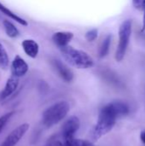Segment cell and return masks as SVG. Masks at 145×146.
I'll return each instance as SVG.
<instances>
[{
	"label": "cell",
	"instance_id": "obj_1",
	"mask_svg": "<svg viewBox=\"0 0 145 146\" xmlns=\"http://www.w3.org/2000/svg\"><path fill=\"white\" fill-rule=\"evenodd\" d=\"M129 113V107L123 102H113L103 107L97 124L90 132V139L97 141L103 136L109 133L116 123L117 118Z\"/></svg>",
	"mask_w": 145,
	"mask_h": 146
},
{
	"label": "cell",
	"instance_id": "obj_2",
	"mask_svg": "<svg viewBox=\"0 0 145 146\" xmlns=\"http://www.w3.org/2000/svg\"><path fill=\"white\" fill-rule=\"evenodd\" d=\"M60 50L63 58L76 68L87 69L92 68L94 65L92 57L84 50H77L69 45L60 48Z\"/></svg>",
	"mask_w": 145,
	"mask_h": 146
},
{
	"label": "cell",
	"instance_id": "obj_3",
	"mask_svg": "<svg viewBox=\"0 0 145 146\" xmlns=\"http://www.w3.org/2000/svg\"><path fill=\"white\" fill-rule=\"evenodd\" d=\"M70 110V105L67 101L57 102L47 108L42 115L43 125L50 128L62 121Z\"/></svg>",
	"mask_w": 145,
	"mask_h": 146
},
{
	"label": "cell",
	"instance_id": "obj_4",
	"mask_svg": "<svg viewBox=\"0 0 145 146\" xmlns=\"http://www.w3.org/2000/svg\"><path fill=\"white\" fill-rule=\"evenodd\" d=\"M132 25L131 20L124 21L119 27V42L115 51V60L121 62L126 53L131 35H132Z\"/></svg>",
	"mask_w": 145,
	"mask_h": 146
},
{
	"label": "cell",
	"instance_id": "obj_5",
	"mask_svg": "<svg viewBox=\"0 0 145 146\" xmlns=\"http://www.w3.org/2000/svg\"><path fill=\"white\" fill-rule=\"evenodd\" d=\"M30 125L28 123H23L15 127L4 139L0 146H15L23 138L29 129Z\"/></svg>",
	"mask_w": 145,
	"mask_h": 146
},
{
	"label": "cell",
	"instance_id": "obj_6",
	"mask_svg": "<svg viewBox=\"0 0 145 146\" xmlns=\"http://www.w3.org/2000/svg\"><path fill=\"white\" fill-rule=\"evenodd\" d=\"M80 127L79 119L75 116L72 115L66 120L62 127V136L63 139L74 138V134L77 133Z\"/></svg>",
	"mask_w": 145,
	"mask_h": 146
},
{
	"label": "cell",
	"instance_id": "obj_7",
	"mask_svg": "<svg viewBox=\"0 0 145 146\" xmlns=\"http://www.w3.org/2000/svg\"><path fill=\"white\" fill-rule=\"evenodd\" d=\"M28 64L25 62V60L20 56L16 55L11 63V74L12 75L21 78L26 74L28 72Z\"/></svg>",
	"mask_w": 145,
	"mask_h": 146
},
{
	"label": "cell",
	"instance_id": "obj_8",
	"mask_svg": "<svg viewBox=\"0 0 145 146\" xmlns=\"http://www.w3.org/2000/svg\"><path fill=\"white\" fill-rule=\"evenodd\" d=\"M52 64L55 68V69L56 70L57 74H59V76L66 82H71L73 79V73L72 72V70L67 66L65 65L63 62H62L60 60L57 59H54L52 61Z\"/></svg>",
	"mask_w": 145,
	"mask_h": 146
},
{
	"label": "cell",
	"instance_id": "obj_9",
	"mask_svg": "<svg viewBox=\"0 0 145 146\" xmlns=\"http://www.w3.org/2000/svg\"><path fill=\"white\" fill-rule=\"evenodd\" d=\"M73 38V33L72 32L60 31L55 33L52 35V41L59 48H62L68 45V44Z\"/></svg>",
	"mask_w": 145,
	"mask_h": 146
},
{
	"label": "cell",
	"instance_id": "obj_10",
	"mask_svg": "<svg viewBox=\"0 0 145 146\" xmlns=\"http://www.w3.org/2000/svg\"><path fill=\"white\" fill-rule=\"evenodd\" d=\"M18 86H19V78L14 75H11L7 80L5 86L0 93V99L4 100L8 98L9 97H10L16 91Z\"/></svg>",
	"mask_w": 145,
	"mask_h": 146
},
{
	"label": "cell",
	"instance_id": "obj_11",
	"mask_svg": "<svg viewBox=\"0 0 145 146\" xmlns=\"http://www.w3.org/2000/svg\"><path fill=\"white\" fill-rule=\"evenodd\" d=\"M22 48L24 52L31 58H36L38 51H39V46L38 44L31 38H27L22 41L21 43Z\"/></svg>",
	"mask_w": 145,
	"mask_h": 146
},
{
	"label": "cell",
	"instance_id": "obj_12",
	"mask_svg": "<svg viewBox=\"0 0 145 146\" xmlns=\"http://www.w3.org/2000/svg\"><path fill=\"white\" fill-rule=\"evenodd\" d=\"M0 11L6 16H8L9 18L12 19L13 21H15L16 22H18L19 24H21V26H24V27H27L28 23L27 21L21 18V16H19L18 15H16L15 13H14L13 11H11L9 9H8L6 6H4L1 2H0Z\"/></svg>",
	"mask_w": 145,
	"mask_h": 146
},
{
	"label": "cell",
	"instance_id": "obj_13",
	"mask_svg": "<svg viewBox=\"0 0 145 146\" xmlns=\"http://www.w3.org/2000/svg\"><path fill=\"white\" fill-rule=\"evenodd\" d=\"M3 25L5 30L6 34L9 37V38H16L19 36V30L16 28V27L9 21L8 20H3Z\"/></svg>",
	"mask_w": 145,
	"mask_h": 146
},
{
	"label": "cell",
	"instance_id": "obj_14",
	"mask_svg": "<svg viewBox=\"0 0 145 146\" xmlns=\"http://www.w3.org/2000/svg\"><path fill=\"white\" fill-rule=\"evenodd\" d=\"M111 40H112V35L109 34L105 37V38L103 40L101 46L99 48V56L101 58L105 57L109 51V48H110V44H111Z\"/></svg>",
	"mask_w": 145,
	"mask_h": 146
},
{
	"label": "cell",
	"instance_id": "obj_15",
	"mask_svg": "<svg viewBox=\"0 0 145 146\" xmlns=\"http://www.w3.org/2000/svg\"><path fill=\"white\" fill-rule=\"evenodd\" d=\"M63 146H95L91 141L79 139L75 138L63 139Z\"/></svg>",
	"mask_w": 145,
	"mask_h": 146
},
{
	"label": "cell",
	"instance_id": "obj_16",
	"mask_svg": "<svg viewBox=\"0 0 145 146\" xmlns=\"http://www.w3.org/2000/svg\"><path fill=\"white\" fill-rule=\"evenodd\" d=\"M9 62V59L8 53L4 49L3 45L0 43V67L3 69H5L8 68Z\"/></svg>",
	"mask_w": 145,
	"mask_h": 146
},
{
	"label": "cell",
	"instance_id": "obj_17",
	"mask_svg": "<svg viewBox=\"0 0 145 146\" xmlns=\"http://www.w3.org/2000/svg\"><path fill=\"white\" fill-rule=\"evenodd\" d=\"M14 115H15V111H9L0 116V133L3 132V130L4 129L8 122L11 120Z\"/></svg>",
	"mask_w": 145,
	"mask_h": 146
},
{
	"label": "cell",
	"instance_id": "obj_18",
	"mask_svg": "<svg viewBox=\"0 0 145 146\" xmlns=\"http://www.w3.org/2000/svg\"><path fill=\"white\" fill-rule=\"evenodd\" d=\"M97 36H98V30L97 28H92V29L87 31L86 33H85V39L88 42H93V41H95L97 38Z\"/></svg>",
	"mask_w": 145,
	"mask_h": 146
},
{
	"label": "cell",
	"instance_id": "obj_19",
	"mask_svg": "<svg viewBox=\"0 0 145 146\" xmlns=\"http://www.w3.org/2000/svg\"><path fill=\"white\" fill-rule=\"evenodd\" d=\"M132 5L136 9L144 11L145 8V0H132Z\"/></svg>",
	"mask_w": 145,
	"mask_h": 146
},
{
	"label": "cell",
	"instance_id": "obj_20",
	"mask_svg": "<svg viewBox=\"0 0 145 146\" xmlns=\"http://www.w3.org/2000/svg\"><path fill=\"white\" fill-rule=\"evenodd\" d=\"M45 146H63V142H61L60 140H50L47 143Z\"/></svg>",
	"mask_w": 145,
	"mask_h": 146
},
{
	"label": "cell",
	"instance_id": "obj_21",
	"mask_svg": "<svg viewBox=\"0 0 145 146\" xmlns=\"http://www.w3.org/2000/svg\"><path fill=\"white\" fill-rule=\"evenodd\" d=\"M140 139L141 141L145 145V131H143L140 134Z\"/></svg>",
	"mask_w": 145,
	"mask_h": 146
},
{
	"label": "cell",
	"instance_id": "obj_22",
	"mask_svg": "<svg viewBox=\"0 0 145 146\" xmlns=\"http://www.w3.org/2000/svg\"><path fill=\"white\" fill-rule=\"evenodd\" d=\"M144 18H143V26H142V30L144 31L145 29V8L144 9Z\"/></svg>",
	"mask_w": 145,
	"mask_h": 146
}]
</instances>
